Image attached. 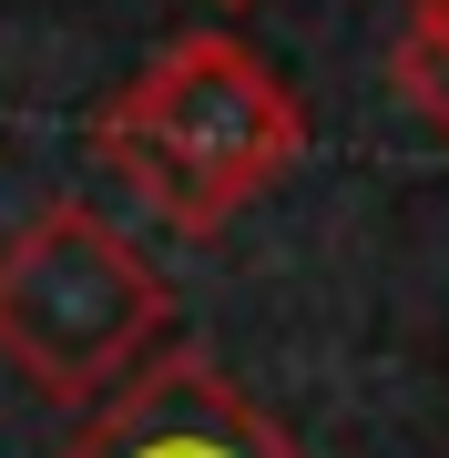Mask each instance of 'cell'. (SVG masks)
I'll list each match as a JSON object with an SVG mask.
<instances>
[{
    "instance_id": "6da1fadb",
    "label": "cell",
    "mask_w": 449,
    "mask_h": 458,
    "mask_svg": "<svg viewBox=\"0 0 449 458\" xmlns=\"http://www.w3.org/2000/svg\"><path fill=\"white\" fill-rule=\"evenodd\" d=\"M92 153L113 164V183L143 214L215 234L297 174L307 113L276 82L266 51H246L235 31H184L92 113Z\"/></svg>"
},
{
    "instance_id": "7a4b0ae2",
    "label": "cell",
    "mask_w": 449,
    "mask_h": 458,
    "mask_svg": "<svg viewBox=\"0 0 449 458\" xmlns=\"http://www.w3.org/2000/svg\"><path fill=\"white\" fill-rule=\"evenodd\" d=\"M174 327V285L102 225L92 204H41L0 245V357L62 408H92Z\"/></svg>"
},
{
    "instance_id": "3957f363",
    "label": "cell",
    "mask_w": 449,
    "mask_h": 458,
    "mask_svg": "<svg viewBox=\"0 0 449 458\" xmlns=\"http://www.w3.org/2000/svg\"><path fill=\"white\" fill-rule=\"evenodd\" d=\"M62 458H307L204 346H153Z\"/></svg>"
},
{
    "instance_id": "277c9868",
    "label": "cell",
    "mask_w": 449,
    "mask_h": 458,
    "mask_svg": "<svg viewBox=\"0 0 449 458\" xmlns=\"http://www.w3.org/2000/svg\"><path fill=\"white\" fill-rule=\"evenodd\" d=\"M388 82H399L409 113L449 143V0H409L399 41H388Z\"/></svg>"
},
{
    "instance_id": "5b68a950",
    "label": "cell",
    "mask_w": 449,
    "mask_h": 458,
    "mask_svg": "<svg viewBox=\"0 0 449 458\" xmlns=\"http://www.w3.org/2000/svg\"><path fill=\"white\" fill-rule=\"evenodd\" d=\"M235 11H246V0H235Z\"/></svg>"
}]
</instances>
